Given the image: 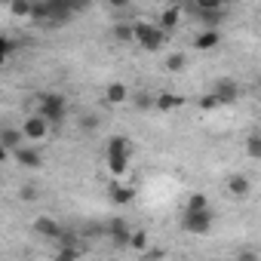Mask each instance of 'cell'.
<instances>
[{
	"label": "cell",
	"instance_id": "14",
	"mask_svg": "<svg viewBox=\"0 0 261 261\" xmlns=\"http://www.w3.org/2000/svg\"><path fill=\"white\" fill-rule=\"evenodd\" d=\"M218 43H221V34H218V31H203V34H197V40H194L197 49H215Z\"/></svg>",
	"mask_w": 261,
	"mask_h": 261
},
{
	"label": "cell",
	"instance_id": "16",
	"mask_svg": "<svg viewBox=\"0 0 261 261\" xmlns=\"http://www.w3.org/2000/svg\"><path fill=\"white\" fill-rule=\"evenodd\" d=\"M181 95H175V92H163V95H157V108L160 111H175V108H181Z\"/></svg>",
	"mask_w": 261,
	"mask_h": 261
},
{
	"label": "cell",
	"instance_id": "10",
	"mask_svg": "<svg viewBox=\"0 0 261 261\" xmlns=\"http://www.w3.org/2000/svg\"><path fill=\"white\" fill-rule=\"evenodd\" d=\"M13 157H16V160H19V166H25V169H37V166L43 163V154H40L37 148H19Z\"/></svg>",
	"mask_w": 261,
	"mask_h": 261
},
{
	"label": "cell",
	"instance_id": "15",
	"mask_svg": "<svg viewBox=\"0 0 261 261\" xmlns=\"http://www.w3.org/2000/svg\"><path fill=\"white\" fill-rule=\"evenodd\" d=\"M178 19H181V10H178V7H169V10L160 13V28H163V31H172V28L178 25Z\"/></svg>",
	"mask_w": 261,
	"mask_h": 261
},
{
	"label": "cell",
	"instance_id": "6",
	"mask_svg": "<svg viewBox=\"0 0 261 261\" xmlns=\"http://www.w3.org/2000/svg\"><path fill=\"white\" fill-rule=\"evenodd\" d=\"M212 95L218 98V105H233V101L240 98V86H237V80L221 77V80L215 83V92H212Z\"/></svg>",
	"mask_w": 261,
	"mask_h": 261
},
{
	"label": "cell",
	"instance_id": "9",
	"mask_svg": "<svg viewBox=\"0 0 261 261\" xmlns=\"http://www.w3.org/2000/svg\"><path fill=\"white\" fill-rule=\"evenodd\" d=\"M0 145H4L7 154H16L19 148H25V133L16 126H4V133H0Z\"/></svg>",
	"mask_w": 261,
	"mask_h": 261
},
{
	"label": "cell",
	"instance_id": "7",
	"mask_svg": "<svg viewBox=\"0 0 261 261\" xmlns=\"http://www.w3.org/2000/svg\"><path fill=\"white\" fill-rule=\"evenodd\" d=\"M34 230L40 233V237H46V240H62L65 237V227L56 221V218H49V215H40V218H34Z\"/></svg>",
	"mask_w": 261,
	"mask_h": 261
},
{
	"label": "cell",
	"instance_id": "21",
	"mask_svg": "<svg viewBox=\"0 0 261 261\" xmlns=\"http://www.w3.org/2000/svg\"><path fill=\"white\" fill-rule=\"evenodd\" d=\"M188 209H194V212H200V209H209V200H206V194H194V197L188 200Z\"/></svg>",
	"mask_w": 261,
	"mask_h": 261
},
{
	"label": "cell",
	"instance_id": "13",
	"mask_svg": "<svg viewBox=\"0 0 261 261\" xmlns=\"http://www.w3.org/2000/svg\"><path fill=\"white\" fill-rule=\"evenodd\" d=\"M126 98H129V89H126L123 83H111V86L105 89V101H108V105H123Z\"/></svg>",
	"mask_w": 261,
	"mask_h": 261
},
{
	"label": "cell",
	"instance_id": "27",
	"mask_svg": "<svg viewBox=\"0 0 261 261\" xmlns=\"http://www.w3.org/2000/svg\"><path fill=\"white\" fill-rule=\"evenodd\" d=\"M16 16H34V4H13L10 7Z\"/></svg>",
	"mask_w": 261,
	"mask_h": 261
},
{
	"label": "cell",
	"instance_id": "4",
	"mask_svg": "<svg viewBox=\"0 0 261 261\" xmlns=\"http://www.w3.org/2000/svg\"><path fill=\"white\" fill-rule=\"evenodd\" d=\"M181 227H185L188 233L203 237V233H209V230H212V212H209V209H200V212L185 209V215H181Z\"/></svg>",
	"mask_w": 261,
	"mask_h": 261
},
{
	"label": "cell",
	"instance_id": "23",
	"mask_svg": "<svg viewBox=\"0 0 261 261\" xmlns=\"http://www.w3.org/2000/svg\"><path fill=\"white\" fill-rule=\"evenodd\" d=\"M129 249H139V252L148 249V233H145V230H136V233H133V246H129Z\"/></svg>",
	"mask_w": 261,
	"mask_h": 261
},
{
	"label": "cell",
	"instance_id": "5",
	"mask_svg": "<svg viewBox=\"0 0 261 261\" xmlns=\"http://www.w3.org/2000/svg\"><path fill=\"white\" fill-rule=\"evenodd\" d=\"M22 133H25V139H31V142H43V139L49 136V123H46L40 114H34V117H28V120L22 123Z\"/></svg>",
	"mask_w": 261,
	"mask_h": 261
},
{
	"label": "cell",
	"instance_id": "22",
	"mask_svg": "<svg viewBox=\"0 0 261 261\" xmlns=\"http://www.w3.org/2000/svg\"><path fill=\"white\" fill-rule=\"evenodd\" d=\"M80 129H83V133H95V129H98V117L83 114V117H80Z\"/></svg>",
	"mask_w": 261,
	"mask_h": 261
},
{
	"label": "cell",
	"instance_id": "31",
	"mask_svg": "<svg viewBox=\"0 0 261 261\" xmlns=\"http://www.w3.org/2000/svg\"><path fill=\"white\" fill-rule=\"evenodd\" d=\"M215 261H218V258H215Z\"/></svg>",
	"mask_w": 261,
	"mask_h": 261
},
{
	"label": "cell",
	"instance_id": "28",
	"mask_svg": "<svg viewBox=\"0 0 261 261\" xmlns=\"http://www.w3.org/2000/svg\"><path fill=\"white\" fill-rule=\"evenodd\" d=\"M200 108L212 111V108H218V98H215V95H203V98H200Z\"/></svg>",
	"mask_w": 261,
	"mask_h": 261
},
{
	"label": "cell",
	"instance_id": "12",
	"mask_svg": "<svg viewBox=\"0 0 261 261\" xmlns=\"http://www.w3.org/2000/svg\"><path fill=\"white\" fill-rule=\"evenodd\" d=\"M191 13L206 25V31H215V25L224 19V10H194V7H191Z\"/></svg>",
	"mask_w": 261,
	"mask_h": 261
},
{
	"label": "cell",
	"instance_id": "19",
	"mask_svg": "<svg viewBox=\"0 0 261 261\" xmlns=\"http://www.w3.org/2000/svg\"><path fill=\"white\" fill-rule=\"evenodd\" d=\"M133 197H136L133 188H111V200H114V203H129Z\"/></svg>",
	"mask_w": 261,
	"mask_h": 261
},
{
	"label": "cell",
	"instance_id": "3",
	"mask_svg": "<svg viewBox=\"0 0 261 261\" xmlns=\"http://www.w3.org/2000/svg\"><path fill=\"white\" fill-rule=\"evenodd\" d=\"M136 40H139V46H142V49L157 53V49L163 46V40H166V31H163L160 25H145V22H136Z\"/></svg>",
	"mask_w": 261,
	"mask_h": 261
},
{
	"label": "cell",
	"instance_id": "20",
	"mask_svg": "<svg viewBox=\"0 0 261 261\" xmlns=\"http://www.w3.org/2000/svg\"><path fill=\"white\" fill-rule=\"evenodd\" d=\"M185 65H188V59H185V53H172V56L166 59V68H169L172 74H175V71H181Z\"/></svg>",
	"mask_w": 261,
	"mask_h": 261
},
{
	"label": "cell",
	"instance_id": "1",
	"mask_svg": "<svg viewBox=\"0 0 261 261\" xmlns=\"http://www.w3.org/2000/svg\"><path fill=\"white\" fill-rule=\"evenodd\" d=\"M37 114H40L49 126H62L65 117H68V101H65V95H59V92H43V95H37Z\"/></svg>",
	"mask_w": 261,
	"mask_h": 261
},
{
	"label": "cell",
	"instance_id": "18",
	"mask_svg": "<svg viewBox=\"0 0 261 261\" xmlns=\"http://www.w3.org/2000/svg\"><path fill=\"white\" fill-rule=\"evenodd\" d=\"M114 37L117 40H123V43H129V40H136V25H114Z\"/></svg>",
	"mask_w": 261,
	"mask_h": 261
},
{
	"label": "cell",
	"instance_id": "8",
	"mask_svg": "<svg viewBox=\"0 0 261 261\" xmlns=\"http://www.w3.org/2000/svg\"><path fill=\"white\" fill-rule=\"evenodd\" d=\"M108 233H111V240H114V246H133V230H129V224L123 221V218H111L108 221Z\"/></svg>",
	"mask_w": 261,
	"mask_h": 261
},
{
	"label": "cell",
	"instance_id": "29",
	"mask_svg": "<svg viewBox=\"0 0 261 261\" xmlns=\"http://www.w3.org/2000/svg\"><path fill=\"white\" fill-rule=\"evenodd\" d=\"M237 261H258V252H255V249H243V252L237 255Z\"/></svg>",
	"mask_w": 261,
	"mask_h": 261
},
{
	"label": "cell",
	"instance_id": "26",
	"mask_svg": "<svg viewBox=\"0 0 261 261\" xmlns=\"http://www.w3.org/2000/svg\"><path fill=\"white\" fill-rule=\"evenodd\" d=\"M194 10H224V7H221V0H197Z\"/></svg>",
	"mask_w": 261,
	"mask_h": 261
},
{
	"label": "cell",
	"instance_id": "17",
	"mask_svg": "<svg viewBox=\"0 0 261 261\" xmlns=\"http://www.w3.org/2000/svg\"><path fill=\"white\" fill-rule=\"evenodd\" d=\"M246 154H249L252 160H261V136H258V133H252V136L246 139Z\"/></svg>",
	"mask_w": 261,
	"mask_h": 261
},
{
	"label": "cell",
	"instance_id": "24",
	"mask_svg": "<svg viewBox=\"0 0 261 261\" xmlns=\"http://www.w3.org/2000/svg\"><path fill=\"white\" fill-rule=\"evenodd\" d=\"M16 53V40H10V37H0V56L4 59H10Z\"/></svg>",
	"mask_w": 261,
	"mask_h": 261
},
{
	"label": "cell",
	"instance_id": "2",
	"mask_svg": "<svg viewBox=\"0 0 261 261\" xmlns=\"http://www.w3.org/2000/svg\"><path fill=\"white\" fill-rule=\"evenodd\" d=\"M129 139H123V136H114L111 142H108V169L114 172V175H123L126 169H129Z\"/></svg>",
	"mask_w": 261,
	"mask_h": 261
},
{
	"label": "cell",
	"instance_id": "11",
	"mask_svg": "<svg viewBox=\"0 0 261 261\" xmlns=\"http://www.w3.org/2000/svg\"><path fill=\"white\" fill-rule=\"evenodd\" d=\"M227 191H230V197H237V200H246L249 197V191H252V181L246 178V175H230L227 178Z\"/></svg>",
	"mask_w": 261,
	"mask_h": 261
},
{
	"label": "cell",
	"instance_id": "25",
	"mask_svg": "<svg viewBox=\"0 0 261 261\" xmlns=\"http://www.w3.org/2000/svg\"><path fill=\"white\" fill-rule=\"evenodd\" d=\"M151 105L157 108V98H154V95H148V92H139V95H136V108L145 111V108H151Z\"/></svg>",
	"mask_w": 261,
	"mask_h": 261
},
{
	"label": "cell",
	"instance_id": "30",
	"mask_svg": "<svg viewBox=\"0 0 261 261\" xmlns=\"http://www.w3.org/2000/svg\"><path fill=\"white\" fill-rule=\"evenodd\" d=\"M19 194H22V200H37V191H34L31 185H28V188H22Z\"/></svg>",
	"mask_w": 261,
	"mask_h": 261
}]
</instances>
